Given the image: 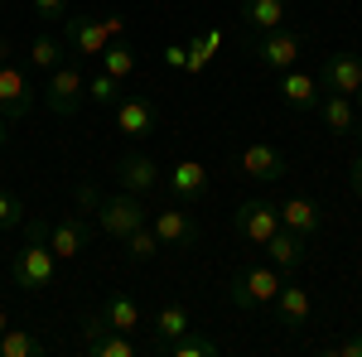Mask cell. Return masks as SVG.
<instances>
[{
    "label": "cell",
    "mask_w": 362,
    "mask_h": 357,
    "mask_svg": "<svg viewBox=\"0 0 362 357\" xmlns=\"http://www.w3.org/2000/svg\"><path fill=\"white\" fill-rule=\"evenodd\" d=\"M97 227L107 232V237H116V242H126L136 227H145L150 222V208H145V198L131 189H121V193H102L97 198Z\"/></svg>",
    "instance_id": "6da1fadb"
},
{
    "label": "cell",
    "mask_w": 362,
    "mask_h": 357,
    "mask_svg": "<svg viewBox=\"0 0 362 357\" xmlns=\"http://www.w3.org/2000/svg\"><path fill=\"white\" fill-rule=\"evenodd\" d=\"M87 102V73L78 58H63L54 73H49V83H44V107L54 111V116H78V107Z\"/></svg>",
    "instance_id": "7a4b0ae2"
},
{
    "label": "cell",
    "mask_w": 362,
    "mask_h": 357,
    "mask_svg": "<svg viewBox=\"0 0 362 357\" xmlns=\"http://www.w3.org/2000/svg\"><path fill=\"white\" fill-rule=\"evenodd\" d=\"M280 285H285V280H280L276 266H247V271L232 275V285H227V300H232V309H242V314H256L261 304L276 300Z\"/></svg>",
    "instance_id": "3957f363"
},
{
    "label": "cell",
    "mask_w": 362,
    "mask_h": 357,
    "mask_svg": "<svg viewBox=\"0 0 362 357\" xmlns=\"http://www.w3.org/2000/svg\"><path fill=\"white\" fill-rule=\"evenodd\" d=\"M10 275H15V285L29 290V295H34V290H49V285H54V275H58V256L49 251L44 237H29V247L15 251Z\"/></svg>",
    "instance_id": "277c9868"
},
{
    "label": "cell",
    "mask_w": 362,
    "mask_h": 357,
    "mask_svg": "<svg viewBox=\"0 0 362 357\" xmlns=\"http://www.w3.org/2000/svg\"><path fill=\"white\" fill-rule=\"evenodd\" d=\"M39 102V87L29 78L25 63H15V58H0V116L5 121H25L29 111Z\"/></svg>",
    "instance_id": "5b68a950"
},
{
    "label": "cell",
    "mask_w": 362,
    "mask_h": 357,
    "mask_svg": "<svg viewBox=\"0 0 362 357\" xmlns=\"http://www.w3.org/2000/svg\"><path fill=\"white\" fill-rule=\"evenodd\" d=\"M300 54H305V34L295 29H271V34H256L251 39V58L271 73H285V68H300Z\"/></svg>",
    "instance_id": "8992f818"
},
{
    "label": "cell",
    "mask_w": 362,
    "mask_h": 357,
    "mask_svg": "<svg viewBox=\"0 0 362 357\" xmlns=\"http://www.w3.org/2000/svg\"><path fill=\"white\" fill-rule=\"evenodd\" d=\"M112 39H107V29H102V20H92V15H63V49H73L78 54V63H92V58H102V49H107Z\"/></svg>",
    "instance_id": "52a82bcc"
},
{
    "label": "cell",
    "mask_w": 362,
    "mask_h": 357,
    "mask_svg": "<svg viewBox=\"0 0 362 357\" xmlns=\"http://www.w3.org/2000/svg\"><path fill=\"white\" fill-rule=\"evenodd\" d=\"M155 126H160V107H155L145 92H126V97H116V131H121L126 140L155 136Z\"/></svg>",
    "instance_id": "ba28073f"
},
{
    "label": "cell",
    "mask_w": 362,
    "mask_h": 357,
    "mask_svg": "<svg viewBox=\"0 0 362 357\" xmlns=\"http://www.w3.org/2000/svg\"><path fill=\"white\" fill-rule=\"evenodd\" d=\"M165 193H169V203H184V208L203 203V193H208V169L198 165V160L169 165L165 169Z\"/></svg>",
    "instance_id": "9c48e42d"
},
{
    "label": "cell",
    "mask_w": 362,
    "mask_h": 357,
    "mask_svg": "<svg viewBox=\"0 0 362 357\" xmlns=\"http://www.w3.org/2000/svg\"><path fill=\"white\" fill-rule=\"evenodd\" d=\"M150 227H155L160 247H194V242H198V222H194V213H189L184 203L160 208V213L150 218Z\"/></svg>",
    "instance_id": "30bf717a"
},
{
    "label": "cell",
    "mask_w": 362,
    "mask_h": 357,
    "mask_svg": "<svg viewBox=\"0 0 362 357\" xmlns=\"http://www.w3.org/2000/svg\"><path fill=\"white\" fill-rule=\"evenodd\" d=\"M116 184L145 198V193L165 189V169L155 165L150 155H136V150H131V155H121V160H116Z\"/></svg>",
    "instance_id": "8fae6325"
},
{
    "label": "cell",
    "mask_w": 362,
    "mask_h": 357,
    "mask_svg": "<svg viewBox=\"0 0 362 357\" xmlns=\"http://www.w3.org/2000/svg\"><path fill=\"white\" fill-rule=\"evenodd\" d=\"M280 227V208L271 198H247L242 208H237V237H247L256 247H266V237Z\"/></svg>",
    "instance_id": "7c38bea8"
},
{
    "label": "cell",
    "mask_w": 362,
    "mask_h": 357,
    "mask_svg": "<svg viewBox=\"0 0 362 357\" xmlns=\"http://www.w3.org/2000/svg\"><path fill=\"white\" fill-rule=\"evenodd\" d=\"M266 251H271V266H276L280 275H295L309 261V237L290 232V227H276V232L266 237Z\"/></svg>",
    "instance_id": "4fadbf2b"
},
{
    "label": "cell",
    "mask_w": 362,
    "mask_h": 357,
    "mask_svg": "<svg viewBox=\"0 0 362 357\" xmlns=\"http://www.w3.org/2000/svg\"><path fill=\"white\" fill-rule=\"evenodd\" d=\"M324 92H343V97H358L362 92V58L358 54H329L324 73H319Z\"/></svg>",
    "instance_id": "5bb4252c"
},
{
    "label": "cell",
    "mask_w": 362,
    "mask_h": 357,
    "mask_svg": "<svg viewBox=\"0 0 362 357\" xmlns=\"http://www.w3.org/2000/svg\"><path fill=\"white\" fill-rule=\"evenodd\" d=\"M242 174L256 179V184H280L285 179V155L276 145H266V140H251L242 150Z\"/></svg>",
    "instance_id": "9a60e30c"
},
{
    "label": "cell",
    "mask_w": 362,
    "mask_h": 357,
    "mask_svg": "<svg viewBox=\"0 0 362 357\" xmlns=\"http://www.w3.org/2000/svg\"><path fill=\"white\" fill-rule=\"evenodd\" d=\"M87 242H92V232H87L83 218H58L49 222V251H54L58 261H78L87 251Z\"/></svg>",
    "instance_id": "2e32d148"
},
{
    "label": "cell",
    "mask_w": 362,
    "mask_h": 357,
    "mask_svg": "<svg viewBox=\"0 0 362 357\" xmlns=\"http://www.w3.org/2000/svg\"><path fill=\"white\" fill-rule=\"evenodd\" d=\"M319 121H324V131H329V136H353V131H358V107H353V97H343V92H324V97H319Z\"/></svg>",
    "instance_id": "e0dca14e"
},
{
    "label": "cell",
    "mask_w": 362,
    "mask_h": 357,
    "mask_svg": "<svg viewBox=\"0 0 362 357\" xmlns=\"http://www.w3.org/2000/svg\"><path fill=\"white\" fill-rule=\"evenodd\" d=\"M271 304H276V324L285 333H300L309 324V290L305 285H280Z\"/></svg>",
    "instance_id": "ac0fdd59"
},
{
    "label": "cell",
    "mask_w": 362,
    "mask_h": 357,
    "mask_svg": "<svg viewBox=\"0 0 362 357\" xmlns=\"http://www.w3.org/2000/svg\"><path fill=\"white\" fill-rule=\"evenodd\" d=\"M280 97H285L295 111H314L319 97H324V87H319V78H309V73H300V68H285V73H280Z\"/></svg>",
    "instance_id": "d6986e66"
},
{
    "label": "cell",
    "mask_w": 362,
    "mask_h": 357,
    "mask_svg": "<svg viewBox=\"0 0 362 357\" xmlns=\"http://www.w3.org/2000/svg\"><path fill=\"white\" fill-rule=\"evenodd\" d=\"M319 203L314 198H290V203H280V227H290V232H300V237H314L319 232Z\"/></svg>",
    "instance_id": "ffe728a7"
},
{
    "label": "cell",
    "mask_w": 362,
    "mask_h": 357,
    "mask_svg": "<svg viewBox=\"0 0 362 357\" xmlns=\"http://www.w3.org/2000/svg\"><path fill=\"white\" fill-rule=\"evenodd\" d=\"M242 20L251 34H271L285 25V0H242Z\"/></svg>",
    "instance_id": "44dd1931"
},
{
    "label": "cell",
    "mask_w": 362,
    "mask_h": 357,
    "mask_svg": "<svg viewBox=\"0 0 362 357\" xmlns=\"http://www.w3.org/2000/svg\"><path fill=\"white\" fill-rule=\"evenodd\" d=\"M189 329H194V314H189L184 304H165V309L155 314V348L165 353L169 343H174L179 333H189Z\"/></svg>",
    "instance_id": "7402d4cb"
},
{
    "label": "cell",
    "mask_w": 362,
    "mask_h": 357,
    "mask_svg": "<svg viewBox=\"0 0 362 357\" xmlns=\"http://www.w3.org/2000/svg\"><path fill=\"white\" fill-rule=\"evenodd\" d=\"M102 319H107V329H116V333H136L140 329V304L131 300V295H107Z\"/></svg>",
    "instance_id": "603a6c76"
},
{
    "label": "cell",
    "mask_w": 362,
    "mask_h": 357,
    "mask_svg": "<svg viewBox=\"0 0 362 357\" xmlns=\"http://www.w3.org/2000/svg\"><path fill=\"white\" fill-rule=\"evenodd\" d=\"M184 49H189V63H184V73H194V78H198V73L213 63V54L223 49V34H218V29H203V34H194Z\"/></svg>",
    "instance_id": "cb8c5ba5"
},
{
    "label": "cell",
    "mask_w": 362,
    "mask_h": 357,
    "mask_svg": "<svg viewBox=\"0 0 362 357\" xmlns=\"http://www.w3.org/2000/svg\"><path fill=\"white\" fill-rule=\"evenodd\" d=\"M97 63H102V73H112L116 83H126V78L136 73V49H131L126 39H112V44L102 49V58H97Z\"/></svg>",
    "instance_id": "d4e9b609"
},
{
    "label": "cell",
    "mask_w": 362,
    "mask_h": 357,
    "mask_svg": "<svg viewBox=\"0 0 362 357\" xmlns=\"http://www.w3.org/2000/svg\"><path fill=\"white\" fill-rule=\"evenodd\" d=\"M39 353H44V343H39V333H34V329L10 324V329L0 333V357H39Z\"/></svg>",
    "instance_id": "484cf974"
},
{
    "label": "cell",
    "mask_w": 362,
    "mask_h": 357,
    "mask_svg": "<svg viewBox=\"0 0 362 357\" xmlns=\"http://www.w3.org/2000/svg\"><path fill=\"white\" fill-rule=\"evenodd\" d=\"M63 58H68V54H63V39H54V34H34V44H29V68L54 73Z\"/></svg>",
    "instance_id": "4316f807"
},
{
    "label": "cell",
    "mask_w": 362,
    "mask_h": 357,
    "mask_svg": "<svg viewBox=\"0 0 362 357\" xmlns=\"http://www.w3.org/2000/svg\"><path fill=\"white\" fill-rule=\"evenodd\" d=\"M87 353L92 357H136V343H131V333L107 329V333H97V338L87 343Z\"/></svg>",
    "instance_id": "83f0119b"
},
{
    "label": "cell",
    "mask_w": 362,
    "mask_h": 357,
    "mask_svg": "<svg viewBox=\"0 0 362 357\" xmlns=\"http://www.w3.org/2000/svg\"><path fill=\"white\" fill-rule=\"evenodd\" d=\"M165 353H169V357H218V353H223V348H218L213 338H198V333L189 329V333H179V338L169 343Z\"/></svg>",
    "instance_id": "f1b7e54d"
},
{
    "label": "cell",
    "mask_w": 362,
    "mask_h": 357,
    "mask_svg": "<svg viewBox=\"0 0 362 357\" xmlns=\"http://www.w3.org/2000/svg\"><path fill=\"white\" fill-rule=\"evenodd\" d=\"M116 92H121V83L112 73H102V68L87 78V102H97V107H116Z\"/></svg>",
    "instance_id": "f546056e"
},
{
    "label": "cell",
    "mask_w": 362,
    "mask_h": 357,
    "mask_svg": "<svg viewBox=\"0 0 362 357\" xmlns=\"http://www.w3.org/2000/svg\"><path fill=\"white\" fill-rule=\"evenodd\" d=\"M155 251H160V237H155V227H150V222L136 227V232L126 237V256H131V261H150Z\"/></svg>",
    "instance_id": "4dcf8cb0"
},
{
    "label": "cell",
    "mask_w": 362,
    "mask_h": 357,
    "mask_svg": "<svg viewBox=\"0 0 362 357\" xmlns=\"http://www.w3.org/2000/svg\"><path fill=\"white\" fill-rule=\"evenodd\" d=\"M29 213H25V203L15 198V193H0V232H10V227H20Z\"/></svg>",
    "instance_id": "1f68e13d"
},
{
    "label": "cell",
    "mask_w": 362,
    "mask_h": 357,
    "mask_svg": "<svg viewBox=\"0 0 362 357\" xmlns=\"http://www.w3.org/2000/svg\"><path fill=\"white\" fill-rule=\"evenodd\" d=\"M34 10H39L44 20H63V15H68V0H34Z\"/></svg>",
    "instance_id": "d6a6232c"
},
{
    "label": "cell",
    "mask_w": 362,
    "mask_h": 357,
    "mask_svg": "<svg viewBox=\"0 0 362 357\" xmlns=\"http://www.w3.org/2000/svg\"><path fill=\"white\" fill-rule=\"evenodd\" d=\"M334 353L338 357H362V333H348L343 343H334Z\"/></svg>",
    "instance_id": "836d02e7"
},
{
    "label": "cell",
    "mask_w": 362,
    "mask_h": 357,
    "mask_svg": "<svg viewBox=\"0 0 362 357\" xmlns=\"http://www.w3.org/2000/svg\"><path fill=\"white\" fill-rule=\"evenodd\" d=\"M97 198H102V193L92 189V184H78V213H92V208H97Z\"/></svg>",
    "instance_id": "e575fe53"
},
{
    "label": "cell",
    "mask_w": 362,
    "mask_h": 357,
    "mask_svg": "<svg viewBox=\"0 0 362 357\" xmlns=\"http://www.w3.org/2000/svg\"><path fill=\"white\" fill-rule=\"evenodd\" d=\"M165 63L184 73V63H189V49H184V44H169V49H165Z\"/></svg>",
    "instance_id": "d590c367"
},
{
    "label": "cell",
    "mask_w": 362,
    "mask_h": 357,
    "mask_svg": "<svg viewBox=\"0 0 362 357\" xmlns=\"http://www.w3.org/2000/svg\"><path fill=\"white\" fill-rule=\"evenodd\" d=\"M102 29H107V39H121V34H126V20H121V15H107Z\"/></svg>",
    "instance_id": "8d00e7d4"
},
{
    "label": "cell",
    "mask_w": 362,
    "mask_h": 357,
    "mask_svg": "<svg viewBox=\"0 0 362 357\" xmlns=\"http://www.w3.org/2000/svg\"><path fill=\"white\" fill-rule=\"evenodd\" d=\"M348 189H353V198H362V155H358V165L348 169Z\"/></svg>",
    "instance_id": "74e56055"
},
{
    "label": "cell",
    "mask_w": 362,
    "mask_h": 357,
    "mask_svg": "<svg viewBox=\"0 0 362 357\" xmlns=\"http://www.w3.org/2000/svg\"><path fill=\"white\" fill-rule=\"evenodd\" d=\"M5 126H10V121H5V116H0V150H5V145H10V131H5Z\"/></svg>",
    "instance_id": "f35d334b"
},
{
    "label": "cell",
    "mask_w": 362,
    "mask_h": 357,
    "mask_svg": "<svg viewBox=\"0 0 362 357\" xmlns=\"http://www.w3.org/2000/svg\"><path fill=\"white\" fill-rule=\"evenodd\" d=\"M0 58H10V39L5 34H0Z\"/></svg>",
    "instance_id": "ab89813d"
},
{
    "label": "cell",
    "mask_w": 362,
    "mask_h": 357,
    "mask_svg": "<svg viewBox=\"0 0 362 357\" xmlns=\"http://www.w3.org/2000/svg\"><path fill=\"white\" fill-rule=\"evenodd\" d=\"M5 329H10V319H5V309H0V333H5Z\"/></svg>",
    "instance_id": "60d3db41"
},
{
    "label": "cell",
    "mask_w": 362,
    "mask_h": 357,
    "mask_svg": "<svg viewBox=\"0 0 362 357\" xmlns=\"http://www.w3.org/2000/svg\"><path fill=\"white\" fill-rule=\"evenodd\" d=\"M358 102H362V92H358Z\"/></svg>",
    "instance_id": "b9f144b4"
},
{
    "label": "cell",
    "mask_w": 362,
    "mask_h": 357,
    "mask_svg": "<svg viewBox=\"0 0 362 357\" xmlns=\"http://www.w3.org/2000/svg\"><path fill=\"white\" fill-rule=\"evenodd\" d=\"M0 5H5V0H0Z\"/></svg>",
    "instance_id": "7bdbcfd3"
}]
</instances>
